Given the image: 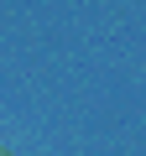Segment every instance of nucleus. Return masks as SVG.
Returning a JSON list of instances; mask_svg holds the SVG:
<instances>
[{
	"mask_svg": "<svg viewBox=\"0 0 146 156\" xmlns=\"http://www.w3.org/2000/svg\"><path fill=\"white\" fill-rule=\"evenodd\" d=\"M0 156H5V151H0Z\"/></svg>",
	"mask_w": 146,
	"mask_h": 156,
	"instance_id": "1",
	"label": "nucleus"
}]
</instances>
